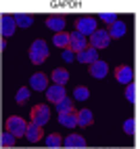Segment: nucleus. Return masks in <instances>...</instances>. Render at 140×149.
<instances>
[{
  "mask_svg": "<svg viewBox=\"0 0 140 149\" xmlns=\"http://www.w3.org/2000/svg\"><path fill=\"white\" fill-rule=\"evenodd\" d=\"M59 122H61L63 126H67V128H73V126H77V111L73 109V111L59 113Z\"/></svg>",
  "mask_w": 140,
  "mask_h": 149,
  "instance_id": "obj_12",
  "label": "nucleus"
},
{
  "mask_svg": "<svg viewBox=\"0 0 140 149\" xmlns=\"http://www.w3.org/2000/svg\"><path fill=\"white\" fill-rule=\"evenodd\" d=\"M27 141H32V143H38L40 139H42V126L40 124H36V122H29V126H27Z\"/></svg>",
  "mask_w": 140,
  "mask_h": 149,
  "instance_id": "obj_13",
  "label": "nucleus"
},
{
  "mask_svg": "<svg viewBox=\"0 0 140 149\" xmlns=\"http://www.w3.org/2000/svg\"><path fill=\"white\" fill-rule=\"evenodd\" d=\"M52 42H54V46H57V48H69V44H71V36H69V34H65V32H61V34H54Z\"/></svg>",
  "mask_w": 140,
  "mask_h": 149,
  "instance_id": "obj_16",
  "label": "nucleus"
},
{
  "mask_svg": "<svg viewBox=\"0 0 140 149\" xmlns=\"http://www.w3.org/2000/svg\"><path fill=\"white\" fill-rule=\"evenodd\" d=\"M65 147H86V139L84 136H79V134H69L65 139Z\"/></svg>",
  "mask_w": 140,
  "mask_h": 149,
  "instance_id": "obj_18",
  "label": "nucleus"
},
{
  "mask_svg": "<svg viewBox=\"0 0 140 149\" xmlns=\"http://www.w3.org/2000/svg\"><path fill=\"white\" fill-rule=\"evenodd\" d=\"M15 21H17V25H21V27H29L34 23V17L32 15H25V13H17L15 15Z\"/></svg>",
  "mask_w": 140,
  "mask_h": 149,
  "instance_id": "obj_22",
  "label": "nucleus"
},
{
  "mask_svg": "<svg viewBox=\"0 0 140 149\" xmlns=\"http://www.w3.org/2000/svg\"><path fill=\"white\" fill-rule=\"evenodd\" d=\"M29 86L34 88V91H46L48 88V78L44 76V74H34L32 78H29Z\"/></svg>",
  "mask_w": 140,
  "mask_h": 149,
  "instance_id": "obj_9",
  "label": "nucleus"
},
{
  "mask_svg": "<svg viewBox=\"0 0 140 149\" xmlns=\"http://www.w3.org/2000/svg\"><path fill=\"white\" fill-rule=\"evenodd\" d=\"M52 80H54V84H63L65 86V82L69 80V72L63 69V67H57L52 72Z\"/></svg>",
  "mask_w": 140,
  "mask_h": 149,
  "instance_id": "obj_20",
  "label": "nucleus"
},
{
  "mask_svg": "<svg viewBox=\"0 0 140 149\" xmlns=\"http://www.w3.org/2000/svg\"><path fill=\"white\" fill-rule=\"evenodd\" d=\"M75 57H77V53L73 51L71 46H69V48H63V59H65V61H75Z\"/></svg>",
  "mask_w": 140,
  "mask_h": 149,
  "instance_id": "obj_29",
  "label": "nucleus"
},
{
  "mask_svg": "<svg viewBox=\"0 0 140 149\" xmlns=\"http://www.w3.org/2000/svg\"><path fill=\"white\" fill-rule=\"evenodd\" d=\"M71 97L75 99V101H86V99L90 97V91H88L86 86H77L75 91H73V95H71Z\"/></svg>",
  "mask_w": 140,
  "mask_h": 149,
  "instance_id": "obj_24",
  "label": "nucleus"
},
{
  "mask_svg": "<svg viewBox=\"0 0 140 149\" xmlns=\"http://www.w3.org/2000/svg\"><path fill=\"white\" fill-rule=\"evenodd\" d=\"M46 25L52 29V32H57V34H61L63 29H65V19L63 17H48V21H46Z\"/></svg>",
  "mask_w": 140,
  "mask_h": 149,
  "instance_id": "obj_17",
  "label": "nucleus"
},
{
  "mask_svg": "<svg viewBox=\"0 0 140 149\" xmlns=\"http://www.w3.org/2000/svg\"><path fill=\"white\" fill-rule=\"evenodd\" d=\"M123 130H126V134H130V136L136 134V120H134V118H128V120L123 122Z\"/></svg>",
  "mask_w": 140,
  "mask_h": 149,
  "instance_id": "obj_26",
  "label": "nucleus"
},
{
  "mask_svg": "<svg viewBox=\"0 0 140 149\" xmlns=\"http://www.w3.org/2000/svg\"><path fill=\"white\" fill-rule=\"evenodd\" d=\"M90 124H92V111L90 109H79L77 111V126L88 128Z\"/></svg>",
  "mask_w": 140,
  "mask_h": 149,
  "instance_id": "obj_15",
  "label": "nucleus"
},
{
  "mask_svg": "<svg viewBox=\"0 0 140 149\" xmlns=\"http://www.w3.org/2000/svg\"><path fill=\"white\" fill-rule=\"evenodd\" d=\"M27 126H29V124L23 120V118H19V116H11V118L6 120V128H8L15 136H25V134H27Z\"/></svg>",
  "mask_w": 140,
  "mask_h": 149,
  "instance_id": "obj_2",
  "label": "nucleus"
},
{
  "mask_svg": "<svg viewBox=\"0 0 140 149\" xmlns=\"http://www.w3.org/2000/svg\"><path fill=\"white\" fill-rule=\"evenodd\" d=\"M109 40H111V34H109V29H96V32L90 36V46L98 51V48L109 46Z\"/></svg>",
  "mask_w": 140,
  "mask_h": 149,
  "instance_id": "obj_3",
  "label": "nucleus"
},
{
  "mask_svg": "<svg viewBox=\"0 0 140 149\" xmlns=\"http://www.w3.org/2000/svg\"><path fill=\"white\" fill-rule=\"evenodd\" d=\"M15 27H17V21L15 17H8V15H2V38H8L15 34Z\"/></svg>",
  "mask_w": 140,
  "mask_h": 149,
  "instance_id": "obj_11",
  "label": "nucleus"
},
{
  "mask_svg": "<svg viewBox=\"0 0 140 149\" xmlns=\"http://www.w3.org/2000/svg\"><path fill=\"white\" fill-rule=\"evenodd\" d=\"M15 139H17V136L6 128V130L2 132V136H0V141H2L0 145H2V147H13V145H15Z\"/></svg>",
  "mask_w": 140,
  "mask_h": 149,
  "instance_id": "obj_23",
  "label": "nucleus"
},
{
  "mask_svg": "<svg viewBox=\"0 0 140 149\" xmlns=\"http://www.w3.org/2000/svg\"><path fill=\"white\" fill-rule=\"evenodd\" d=\"M107 63L105 61H101V59H98V61H94L92 65H90V76H94V78H98V80H101V78H105L107 76Z\"/></svg>",
  "mask_w": 140,
  "mask_h": 149,
  "instance_id": "obj_14",
  "label": "nucleus"
},
{
  "mask_svg": "<svg viewBox=\"0 0 140 149\" xmlns=\"http://www.w3.org/2000/svg\"><path fill=\"white\" fill-rule=\"evenodd\" d=\"M126 99H128L130 103H136V86H134V82L128 84V88H126Z\"/></svg>",
  "mask_w": 140,
  "mask_h": 149,
  "instance_id": "obj_27",
  "label": "nucleus"
},
{
  "mask_svg": "<svg viewBox=\"0 0 140 149\" xmlns=\"http://www.w3.org/2000/svg\"><path fill=\"white\" fill-rule=\"evenodd\" d=\"M73 101H75L73 97H65L63 101H59V103H57V111H59V113H65V111H73Z\"/></svg>",
  "mask_w": 140,
  "mask_h": 149,
  "instance_id": "obj_21",
  "label": "nucleus"
},
{
  "mask_svg": "<svg viewBox=\"0 0 140 149\" xmlns=\"http://www.w3.org/2000/svg\"><path fill=\"white\" fill-rule=\"evenodd\" d=\"M101 19H103V21H107V23H115L117 21V15L115 13H101Z\"/></svg>",
  "mask_w": 140,
  "mask_h": 149,
  "instance_id": "obj_30",
  "label": "nucleus"
},
{
  "mask_svg": "<svg viewBox=\"0 0 140 149\" xmlns=\"http://www.w3.org/2000/svg\"><path fill=\"white\" fill-rule=\"evenodd\" d=\"M69 36H71V44H69V46H71L75 53H82V51H86V48L90 46V42L86 40V36H84V34H79L77 29H75V32H71Z\"/></svg>",
  "mask_w": 140,
  "mask_h": 149,
  "instance_id": "obj_7",
  "label": "nucleus"
},
{
  "mask_svg": "<svg viewBox=\"0 0 140 149\" xmlns=\"http://www.w3.org/2000/svg\"><path fill=\"white\" fill-rule=\"evenodd\" d=\"M46 97H48V101H50V103H59V101H63L67 95H65L63 84H52V86L46 88Z\"/></svg>",
  "mask_w": 140,
  "mask_h": 149,
  "instance_id": "obj_8",
  "label": "nucleus"
},
{
  "mask_svg": "<svg viewBox=\"0 0 140 149\" xmlns=\"http://www.w3.org/2000/svg\"><path fill=\"white\" fill-rule=\"evenodd\" d=\"M77 61H79V63H90V65H92L94 61H98L96 48H92V46H88L86 51H82V53H77Z\"/></svg>",
  "mask_w": 140,
  "mask_h": 149,
  "instance_id": "obj_10",
  "label": "nucleus"
},
{
  "mask_svg": "<svg viewBox=\"0 0 140 149\" xmlns=\"http://www.w3.org/2000/svg\"><path fill=\"white\" fill-rule=\"evenodd\" d=\"M115 78L121 84H132L134 82V67L132 65H119L115 69Z\"/></svg>",
  "mask_w": 140,
  "mask_h": 149,
  "instance_id": "obj_6",
  "label": "nucleus"
},
{
  "mask_svg": "<svg viewBox=\"0 0 140 149\" xmlns=\"http://www.w3.org/2000/svg\"><path fill=\"white\" fill-rule=\"evenodd\" d=\"M48 120H50V109H48L46 105H36V107L32 109V122L44 126Z\"/></svg>",
  "mask_w": 140,
  "mask_h": 149,
  "instance_id": "obj_5",
  "label": "nucleus"
},
{
  "mask_svg": "<svg viewBox=\"0 0 140 149\" xmlns=\"http://www.w3.org/2000/svg\"><path fill=\"white\" fill-rule=\"evenodd\" d=\"M63 143H65V141H63V139L59 136L57 132H52V134L46 136V147H61Z\"/></svg>",
  "mask_w": 140,
  "mask_h": 149,
  "instance_id": "obj_25",
  "label": "nucleus"
},
{
  "mask_svg": "<svg viewBox=\"0 0 140 149\" xmlns=\"http://www.w3.org/2000/svg\"><path fill=\"white\" fill-rule=\"evenodd\" d=\"M75 29L79 34H84V36H92L96 32V21H94V17H82V19H77V25Z\"/></svg>",
  "mask_w": 140,
  "mask_h": 149,
  "instance_id": "obj_4",
  "label": "nucleus"
},
{
  "mask_svg": "<svg viewBox=\"0 0 140 149\" xmlns=\"http://www.w3.org/2000/svg\"><path fill=\"white\" fill-rule=\"evenodd\" d=\"M126 23L123 21H115L113 25H109V34H111V38H121L126 34Z\"/></svg>",
  "mask_w": 140,
  "mask_h": 149,
  "instance_id": "obj_19",
  "label": "nucleus"
},
{
  "mask_svg": "<svg viewBox=\"0 0 140 149\" xmlns=\"http://www.w3.org/2000/svg\"><path fill=\"white\" fill-rule=\"evenodd\" d=\"M27 99H29V91H27V88H19L17 95H15V101L17 103H25Z\"/></svg>",
  "mask_w": 140,
  "mask_h": 149,
  "instance_id": "obj_28",
  "label": "nucleus"
},
{
  "mask_svg": "<svg viewBox=\"0 0 140 149\" xmlns=\"http://www.w3.org/2000/svg\"><path fill=\"white\" fill-rule=\"evenodd\" d=\"M29 59H32V63H36V65L44 63L48 59V44L44 40L32 42V46H29Z\"/></svg>",
  "mask_w": 140,
  "mask_h": 149,
  "instance_id": "obj_1",
  "label": "nucleus"
}]
</instances>
